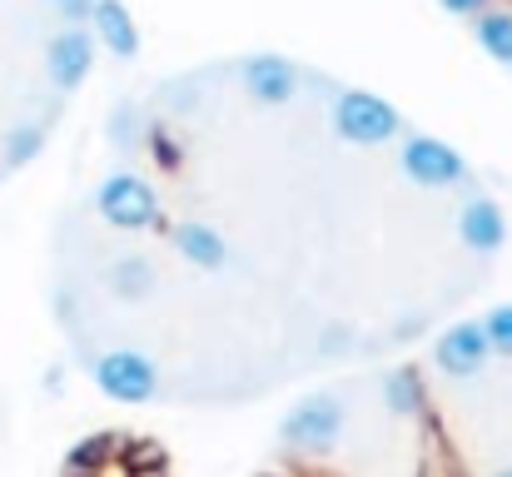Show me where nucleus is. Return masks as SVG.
Instances as JSON below:
<instances>
[{
	"label": "nucleus",
	"instance_id": "nucleus-1",
	"mask_svg": "<svg viewBox=\"0 0 512 477\" xmlns=\"http://www.w3.org/2000/svg\"><path fill=\"white\" fill-rule=\"evenodd\" d=\"M95 209H100L105 224H115V229H160V224H165V204H160L155 184L140 179V174H130V169L110 174V179L95 189Z\"/></svg>",
	"mask_w": 512,
	"mask_h": 477
},
{
	"label": "nucleus",
	"instance_id": "nucleus-2",
	"mask_svg": "<svg viewBox=\"0 0 512 477\" xmlns=\"http://www.w3.org/2000/svg\"><path fill=\"white\" fill-rule=\"evenodd\" d=\"M90 378L115 403H150V398H160V368H155V358H145L135 348H110V353L90 358Z\"/></svg>",
	"mask_w": 512,
	"mask_h": 477
},
{
	"label": "nucleus",
	"instance_id": "nucleus-3",
	"mask_svg": "<svg viewBox=\"0 0 512 477\" xmlns=\"http://www.w3.org/2000/svg\"><path fill=\"white\" fill-rule=\"evenodd\" d=\"M343 433V403L334 393H314L304 403H294L279 423V443L289 453H329Z\"/></svg>",
	"mask_w": 512,
	"mask_h": 477
},
{
	"label": "nucleus",
	"instance_id": "nucleus-4",
	"mask_svg": "<svg viewBox=\"0 0 512 477\" xmlns=\"http://www.w3.org/2000/svg\"><path fill=\"white\" fill-rule=\"evenodd\" d=\"M334 125L348 145H383L403 130V115L373 90H343L334 100Z\"/></svg>",
	"mask_w": 512,
	"mask_h": 477
},
{
	"label": "nucleus",
	"instance_id": "nucleus-5",
	"mask_svg": "<svg viewBox=\"0 0 512 477\" xmlns=\"http://www.w3.org/2000/svg\"><path fill=\"white\" fill-rule=\"evenodd\" d=\"M403 174L423 189H448V184H463L468 179V159L458 155L448 140H433V135H413L403 145Z\"/></svg>",
	"mask_w": 512,
	"mask_h": 477
},
{
	"label": "nucleus",
	"instance_id": "nucleus-6",
	"mask_svg": "<svg viewBox=\"0 0 512 477\" xmlns=\"http://www.w3.org/2000/svg\"><path fill=\"white\" fill-rule=\"evenodd\" d=\"M90 65H95V35L85 25H65L60 35H50V45H45V75H50L55 90H65V95L80 90L85 75H90Z\"/></svg>",
	"mask_w": 512,
	"mask_h": 477
},
{
	"label": "nucleus",
	"instance_id": "nucleus-7",
	"mask_svg": "<svg viewBox=\"0 0 512 477\" xmlns=\"http://www.w3.org/2000/svg\"><path fill=\"white\" fill-rule=\"evenodd\" d=\"M239 80H244V90H249L259 105H284V100H294L299 85H304L299 65H294L289 55H274V50L244 55V60H239Z\"/></svg>",
	"mask_w": 512,
	"mask_h": 477
},
{
	"label": "nucleus",
	"instance_id": "nucleus-8",
	"mask_svg": "<svg viewBox=\"0 0 512 477\" xmlns=\"http://www.w3.org/2000/svg\"><path fill=\"white\" fill-rule=\"evenodd\" d=\"M488 358H493V348H488V338H483V323H453V328H443L438 343H433V363H438V373H448V378H473V373L488 368Z\"/></svg>",
	"mask_w": 512,
	"mask_h": 477
},
{
	"label": "nucleus",
	"instance_id": "nucleus-9",
	"mask_svg": "<svg viewBox=\"0 0 512 477\" xmlns=\"http://www.w3.org/2000/svg\"><path fill=\"white\" fill-rule=\"evenodd\" d=\"M85 25H90L95 40H105V50L115 60H135L140 55V25H135V15H130L125 0H95Z\"/></svg>",
	"mask_w": 512,
	"mask_h": 477
},
{
	"label": "nucleus",
	"instance_id": "nucleus-10",
	"mask_svg": "<svg viewBox=\"0 0 512 477\" xmlns=\"http://www.w3.org/2000/svg\"><path fill=\"white\" fill-rule=\"evenodd\" d=\"M458 239H463L473 254H498L503 239H508L503 209H498L488 194H473V199L463 204V214H458Z\"/></svg>",
	"mask_w": 512,
	"mask_h": 477
},
{
	"label": "nucleus",
	"instance_id": "nucleus-11",
	"mask_svg": "<svg viewBox=\"0 0 512 477\" xmlns=\"http://www.w3.org/2000/svg\"><path fill=\"white\" fill-rule=\"evenodd\" d=\"M174 249L184 254V264H194V269H204V274H214V269L229 264L224 234L209 229V224H199V219H184V224L174 229Z\"/></svg>",
	"mask_w": 512,
	"mask_h": 477
},
{
	"label": "nucleus",
	"instance_id": "nucleus-12",
	"mask_svg": "<svg viewBox=\"0 0 512 477\" xmlns=\"http://www.w3.org/2000/svg\"><path fill=\"white\" fill-rule=\"evenodd\" d=\"M383 403L398 418H423L428 413V393H423V373L418 368H388L383 373Z\"/></svg>",
	"mask_w": 512,
	"mask_h": 477
},
{
	"label": "nucleus",
	"instance_id": "nucleus-13",
	"mask_svg": "<svg viewBox=\"0 0 512 477\" xmlns=\"http://www.w3.org/2000/svg\"><path fill=\"white\" fill-rule=\"evenodd\" d=\"M473 35H478V45H483L488 60H498V65L512 70V10L508 5H488L483 15H473Z\"/></svg>",
	"mask_w": 512,
	"mask_h": 477
},
{
	"label": "nucleus",
	"instance_id": "nucleus-14",
	"mask_svg": "<svg viewBox=\"0 0 512 477\" xmlns=\"http://www.w3.org/2000/svg\"><path fill=\"white\" fill-rule=\"evenodd\" d=\"M45 140H50V120H25V125H15V130L5 135V169H25L30 159L45 150Z\"/></svg>",
	"mask_w": 512,
	"mask_h": 477
},
{
	"label": "nucleus",
	"instance_id": "nucleus-15",
	"mask_svg": "<svg viewBox=\"0 0 512 477\" xmlns=\"http://www.w3.org/2000/svg\"><path fill=\"white\" fill-rule=\"evenodd\" d=\"M110 289H115L120 299H145V294L155 289V269H150V259H140V254L120 259V264L110 269Z\"/></svg>",
	"mask_w": 512,
	"mask_h": 477
},
{
	"label": "nucleus",
	"instance_id": "nucleus-16",
	"mask_svg": "<svg viewBox=\"0 0 512 477\" xmlns=\"http://www.w3.org/2000/svg\"><path fill=\"white\" fill-rule=\"evenodd\" d=\"M120 443H125V433H90L85 443H75V448H70L65 468H85V473H95L105 458H115V453H120Z\"/></svg>",
	"mask_w": 512,
	"mask_h": 477
},
{
	"label": "nucleus",
	"instance_id": "nucleus-17",
	"mask_svg": "<svg viewBox=\"0 0 512 477\" xmlns=\"http://www.w3.org/2000/svg\"><path fill=\"white\" fill-rule=\"evenodd\" d=\"M478 323H483V338H488V348H493V353H503V358H512V304L488 309V314L478 318Z\"/></svg>",
	"mask_w": 512,
	"mask_h": 477
},
{
	"label": "nucleus",
	"instance_id": "nucleus-18",
	"mask_svg": "<svg viewBox=\"0 0 512 477\" xmlns=\"http://www.w3.org/2000/svg\"><path fill=\"white\" fill-rule=\"evenodd\" d=\"M438 5H443L448 15H468V20H473V15H483L493 0H438Z\"/></svg>",
	"mask_w": 512,
	"mask_h": 477
},
{
	"label": "nucleus",
	"instance_id": "nucleus-19",
	"mask_svg": "<svg viewBox=\"0 0 512 477\" xmlns=\"http://www.w3.org/2000/svg\"><path fill=\"white\" fill-rule=\"evenodd\" d=\"M90 5H95V0H60V10H65L70 25H85V20H90Z\"/></svg>",
	"mask_w": 512,
	"mask_h": 477
},
{
	"label": "nucleus",
	"instance_id": "nucleus-20",
	"mask_svg": "<svg viewBox=\"0 0 512 477\" xmlns=\"http://www.w3.org/2000/svg\"><path fill=\"white\" fill-rule=\"evenodd\" d=\"M60 477H95V473H85V468H65Z\"/></svg>",
	"mask_w": 512,
	"mask_h": 477
},
{
	"label": "nucleus",
	"instance_id": "nucleus-21",
	"mask_svg": "<svg viewBox=\"0 0 512 477\" xmlns=\"http://www.w3.org/2000/svg\"><path fill=\"white\" fill-rule=\"evenodd\" d=\"M498 477H512V473H498Z\"/></svg>",
	"mask_w": 512,
	"mask_h": 477
},
{
	"label": "nucleus",
	"instance_id": "nucleus-22",
	"mask_svg": "<svg viewBox=\"0 0 512 477\" xmlns=\"http://www.w3.org/2000/svg\"><path fill=\"white\" fill-rule=\"evenodd\" d=\"M50 5H60V0H50Z\"/></svg>",
	"mask_w": 512,
	"mask_h": 477
}]
</instances>
